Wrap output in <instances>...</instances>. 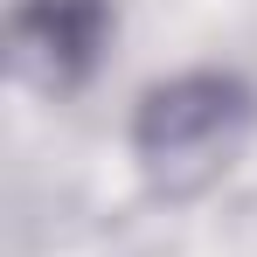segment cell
<instances>
[{
	"label": "cell",
	"mask_w": 257,
	"mask_h": 257,
	"mask_svg": "<svg viewBox=\"0 0 257 257\" xmlns=\"http://www.w3.org/2000/svg\"><path fill=\"white\" fill-rule=\"evenodd\" d=\"M243 125H250V97L229 77H181V84L146 97L139 153L167 181H195V174H215L229 160V146H236Z\"/></svg>",
	"instance_id": "6da1fadb"
},
{
	"label": "cell",
	"mask_w": 257,
	"mask_h": 257,
	"mask_svg": "<svg viewBox=\"0 0 257 257\" xmlns=\"http://www.w3.org/2000/svg\"><path fill=\"white\" fill-rule=\"evenodd\" d=\"M104 35V0H21V63L56 77H77Z\"/></svg>",
	"instance_id": "7a4b0ae2"
}]
</instances>
